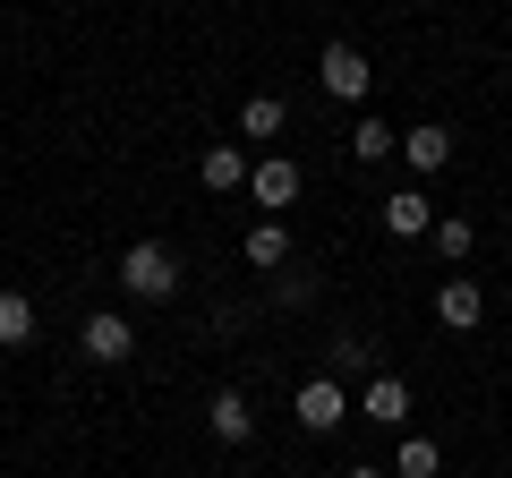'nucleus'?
I'll list each match as a JSON object with an SVG mask.
<instances>
[{"label":"nucleus","mask_w":512,"mask_h":478,"mask_svg":"<svg viewBox=\"0 0 512 478\" xmlns=\"http://www.w3.org/2000/svg\"><path fill=\"white\" fill-rule=\"evenodd\" d=\"M77 350H86V359H94V368H120V359H128V350H137V333H128V316H86V325H77Z\"/></svg>","instance_id":"obj_3"},{"label":"nucleus","mask_w":512,"mask_h":478,"mask_svg":"<svg viewBox=\"0 0 512 478\" xmlns=\"http://www.w3.org/2000/svg\"><path fill=\"white\" fill-rule=\"evenodd\" d=\"M359 419H376V427H402V419H410V385H402V376H367V393H359Z\"/></svg>","instance_id":"obj_5"},{"label":"nucleus","mask_w":512,"mask_h":478,"mask_svg":"<svg viewBox=\"0 0 512 478\" xmlns=\"http://www.w3.org/2000/svg\"><path fill=\"white\" fill-rule=\"evenodd\" d=\"M393 146H402V137L384 129V120H359V129H350V154H359V163H384Z\"/></svg>","instance_id":"obj_16"},{"label":"nucleus","mask_w":512,"mask_h":478,"mask_svg":"<svg viewBox=\"0 0 512 478\" xmlns=\"http://www.w3.org/2000/svg\"><path fill=\"white\" fill-rule=\"evenodd\" d=\"M0 368H9V350H0Z\"/></svg>","instance_id":"obj_19"},{"label":"nucleus","mask_w":512,"mask_h":478,"mask_svg":"<svg viewBox=\"0 0 512 478\" xmlns=\"http://www.w3.org/2000/svg\"><path fill=\"white\" fill-rule=\"evenodd\" d=\"M393 470H402V478H436V470H444V453H436L427 436H410L402 453H393Z\"/></svg>","instance_id":"obj_17"},{"label":"nucleus","mask_w":512,"mask_h":478,"mask_svg":"<svg viewBox=\"0 0 512 478\" xmlns=\"http://www.w3.org/2000/svg\"><path fill=\"white\" fill-rule=\"evenodd\" d=\"M299 197V163H256V205H291Z\"/></svg>","instance_id":"obj_13"},{"label":"nucleus","mask_w":512,"mask_h":478,"mask_svg":"<svg viewBox=\"0 0 512 478\" xmlns=\"http://www.w3.org/2000/svg\"><path fill=\"white\" fill-rule=\"evenodd\" d=\"M299 427H308V436H333V427H342L350 419V393L342 385H333V376H308V385H299Z\"/></svg>","instance_id":"obj_2"},{"label":"nucleus","mask_w":512,"mask_h":478,"mask_svg":"<svg viewBox=\"0 0 512 478\" xmlns=\"http://www.w3.org/2000/svg\"><path fill=\"white\" fill-rule=\"evenodd\" d=\"M205 419H214V436H222V444H248V436H256L248 393H214V402H205Z\"/></svg>","instance_id":"obj_9"},{"label":"nucleus","mask_w":512,"mask_h":478,"mask_svg":"<svg viewBox=\"0 0 512 478\" xmlns=\"http://www.w3.org/2000/svg\"><path fill=\"white\" fill-rule=\"evenodd\" d=\"M342 478H384V470H342Z\"/></svg>","instance_id":"obj_18"},{"label":"nucleus","mask_w":512,"mask_h":478,"mask_svg":"<svg viewBox=\"0 0 512 478\" xmlns=\"http://www.w3.org/2000/svg\"><path fill=\"white\" fill-rule=\"evenodd\" d=\"M436 316H444V325H453V333H470L478 316H487V291H478L470 274H453V282H444V291H436Z\"/></svg>","instance_id":"obj_6"},{"label":"nucleus","mask_w":512,"mask_h":478,"mask_svg":"<svg viewBox=\"0 0 512 478\" xmlns=\"http://www.w3.org/2000/svg\"><path fill=\"white\" fill-rule=\"evenodd\" d=\"M197 180L214 188V197H231V188H248V154H239V146H214V154L197 163Z\"/></svg>","instance_id":"obj_10"},{"label":"nucleus","mask_w":512,"mask_h":478,"mask_svg":"<svg viewBox=\"0 0 512 478\" xmlns=\"http://www.w3.org/2000/svg\"><path fill=\"white\" fill-rule=\"evenodd\" d=\"M316 77H325V94H342V103H359V94H367V52H359V43H325V60H316Z\"/></svg>","instance_id":"obj_4"},{"label":"nucleus","mask_w":512,"mask_h":478,"mask_svg":"<svg viewBox=\"0 0 512 478\" xmlns=\"http://www.w3.org/2000/svg\"><path fill=\"white\" fill-rule=\"evenodd\" d=\"M282 120H291L282 94H248V103H239V137H282Z\"/></svg>","instance_id":"obj_11"},{"label":"nucleus","mask_w":512,"mask_h":478,"mask_svg":"<svg viewBox=\"0 0 512 478\" xmlns=\"http://www.w3.org/2000/svg\"><path fill=\"white\" fill-rule=\"evenodd\" d=\"M120 282H128V299H171L180 291V257H171L163 239H137L120 257Z\"/></svg>","instance_id":"obj_1"},{"label":"nucleus","mask_w":512,"mask_h":478,"mask_svg":"<svg viewBox=\"0 0 512 478\" xmlns=\"http://www.w3.org/2000/svg\"><path fill=\"white\" fill-rule=\"evenodd\" d=\"M26 333H35V299H26V291H0V350L26 342Z\"/></svg>","instance_id":"obj_15"},{"label":"nucleus","mask_w":512,"mask_h":478,"mask_svg":"<svg viewBox=\"0 0 512 478\" xmlns=\"http://www.w3.org/2000/svg\"><path fill=\"white\" fill-rule=\"evenodd\" d=\"M248 265H256V274L291 265V231H282V222H256V231H248Z\"/></svg>","instance_id":"obj_12"},{"label":"nucleus","mask_w":512,"mask_h":478,"mask_svg":"<svg viewBox=\"0 0 512 478\" xmlns=\"http://www.w3.org/2000/svg\"><path fill=\"white\" fill-rule=\"evenodd\" d=\"M384 231H393V239H427V231H436V205H427V188H402V197L384 205Z\"/></svg>","instance_id":"obj_7"},{"label":"nucleus","mask_w":512,"mask_h":478,"mask_svg":"<svg viewBox=\"0 0 512 478\" xmlns=\"http://www.w3.org/2000/svg\"><path fill=\"white\" fill-rule=\"evenodd\" d=\"M427 239H436V257H470V248H478V231H470V214H436V231H427Z\"/></svg>","instance_id":"obj_14"},{"label":"nucleus","mask_w":512,"mask_h":478,"mask_svg":"<svg viewBox=\"0 0 512 478\" xmlns=\"http://www.w3.org/2000/svg\"><path fill=\"white\" fill-rule=\"evenodd\" d=\"M402 154H410V171H444L453 163V129H444V120H419V129L402 137Z\"/></svg>","instance_id":"obj_8"}]
</instances>
